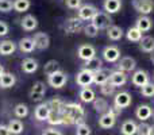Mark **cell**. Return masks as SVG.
I'll use <instances>...</instances> for the list:
<instances>
[{"label": "cell", "instance_id": "obj_1", "mask_svg": "<svg viewBox=\"0 0 154 135\" xmlns=\"http://www.w3.org/2000/svg\"><path fill=\"white\" fill-rule=\"evenodd\" d=\"M85 120V111L81 104L65 103L62 109V124H81Z\"/></svg>", "mask_w": 154, "mask_h": 135}, {"label": "cell", "instance_id": "obj_2", "mask_svg": "<svg viewBox=\"0 0 154 135\" xmlns=\"http://www.w3.org/2000/svg\"><path fill=\"white\" fill-rule=\"evenodd\" d=\"M68 81V76L64 73L62 70H57L54 73L49 74L48 76V82L50 87H53L54 89H60L62 88Z\"/></svg>", "mask_w": 154, "mask_h": 135}, {"label": "cell", "instance_id": "obj_3", "mask_svg": "<svg viewBox=\"0 0 154 135\" xmlns=\"http://www.w3.org/2000/svg\"><path fill=\"white\" fill-rule=\"evenodd\" d=\"M92 23L97 27L99 30H103V29H108L112 23V19L109 16V14L107 12H96L95 16L92 18Z\"/></svg>", "mask_w": 154, "mask_h": 135}, {"label": "cell", "instance_id": "obj_4", "mask_svg": "<svg viewBox=\"0 0 154 135\" xmlns=\"http://www.w3.org/2000/svg\"><path fill=\"white\" fill-rule=\"evenodd\" d=\"M133 7L141 15H149L154 10L153 0H133Z\"/></svg>", "mask_w": 154, "mask_h": 135}, {"label": "cell", "instance_id": "obj_5", "mask_svg": "<svg viewBox=\"0 0 154 135\" xmlns=\"http://www.w3.org/2000/svg\"><path fill=\"white\" fill-rule=\"evenodd\" d=\"M93 80H95V73L88 69H82L77 73L76 76V82L80 87H89L91 84H93Z\"/></svg>", "mask_w": 154, "mask_h": 135}, {"label": "cell", "instance_id": "obj_6", "mask_svg": "<svg viewBox=\"0 0 154 135\" xmlns=\"http://www.w3.org/2000/svg\"><path fill=\"white\" fill-rule=\"evenodd\" d=\"M84 29L82 27V20L77 16V18H69L64 24V30L66 34H76V32H80Z\"/></svg>", "mask_w": 154, "mask_h": 135}, {"label": "cell", "instance_id": "obj_7", "mask_svg": "<svg viewBox=\"0 0 154 135\" xmlns=\"http://www.w3.org/2000/svg\"><path fill=\"white\" fill-rule=\"evenodd\" d=\"M45 93H46V85L42 81H37V82H34V85L30 89L29 96L31 100L38 101V100H42Z\"/></svg>", "mask_w": 154, "mask_h": 135}, {"label": "cell", "instance_id": "obj_8", "mask_svg": "<svg viewBox=\"0 0 154 135\" xmlns=\"http://www.w3.org/2000/svg\"><path fill=\"white\" fill-rule=\"evenodd\" d=\"M131 101H133V99H131V95L128 92H119L114 97V106L120 109L127 108L131 106Z\"/></svg>", "mask_w": 154, "mask_h": 135}, {"label": "cell", "instance_id": "obj_9", "mask_svg": "<svg viewBox=\"0 0 154 135\" xmlns=\"http://www.w3.org/2000/svg\"><path fill=\"white\" fill-rule=\"evenodd\" d=\"M97 12L95 5L92 4H84L77 10V16L81 20H92V18L95 16V14Z\"/></svg>", "mask_w": 154, "mask_h": 135}, {"label": "cell", "instance_id": "obj_10", "mask_svg": "<svg viewBox=\"0 0 154 135\" xmlns=\"http://www.w3.org/2000/svg\"><path fill=\"white\" fill-rule=\"evenodd\" d=\"M115 123H116V115L111 109L106 114H103L99 119V126L101 128H112L115 126Z\"/></svg>", "mask_w": 154, "mask_h": 135}, {"label": "cell", "instance_id": "obj_11", "mask_svg": "<svg viewBox=\"0 0 154 135\" xmlns=\"http://www.w3.org/2000/svg\"><path fill=\"white\" fill-rule=\"evenodd\" d=\"M32 39L35 43V49H39V50H45L50 45V37L46 32H35Z\"/></svg>", "mask_w": 154, "mask_h": 135}, {"label": "cell", "instance_id": "obj_12", "mask_svg": "<svg viewBox=\"0 0 154 135\" xmlns=\"http://www.w3.org/2000/svg\"><path fill=\"white\" fill-rule=\"evenodd\" d=\"M109 84H112L115 88L116 87H122L127 82V74L122 70H115V72H111V76H109V80H108Z\"/></svg>", "mask_w": 154, "mask_h": 135}, {"label": "cell", "instance_id": "obj_13", "mask_svg": "<svg viewBox=\"0 0 154 135\" xmlns=\"http://www.w3.org/2000/svg\"><path fill=\"white\" fill-rule=\"evenodd\" d=\"M103 58L107 62H116L120 58V50L116 46H107L103 50Z\"/></svg>", "mask_w": 154, "mask_h": 135}, {"label": "cell", "instance_id": "obj_14", "mask_svg": "<svg viewBox=\"0 0 154 135\" xmlns=\"http://www.w3.org/2000/svg\"><path fill=\"white\" fill-rule=\"evenodd\" d=\"M77 54H79V58L88 61V60L96 57V49L92 45H81L77 50Z\"/></svg>", "mask_w": 154, "mask_h": 135}, {"label": "cell", "instance_id": "obj_15", "mask_svg": "<svg viewBox=\"0 0 154 135\" xmlns=\"http://www.w3.org/2000/svg\"><path fill=\"white\" fill-rule=\"evenodd\" d=\"M131 82H133L135 87H143V85H146L147 82H149V74H147V72L145 70H137L135 73L133 74V77H131Z\"/></svg>", "mask_w": 154, "mask_h": 135}, {"label": "cell", "instance_id": "obj_16", "mask_svg": "<svg viewBox=\"0 0 154 135\" xmlns=\"http://www.w3.org/2000/svg\"><path fill=\"white\" fill-rule=\"evenodd\" d=\"M135 66H137V62L133 57H123V58H120L119 64H118V70L128 73V72L134 70Z\"/></svg>", "mask_w": 154, "mask_h": 135}, {"label": "cell", "instance_id": "obj_17", "mask_svg": "<svg viewBox=\"0 0 154 135\" xmlns=\"http://www.w3.org/2000/svg\"><path fill=\"white\" fill-rule=\"evenodd\" d=\"M49 114H50V107H49V103H42L35 108L34 116L37 120L39 122H43V120H48Z\"/></svg>", "mask_w": 154, "mask_h": 135}, {"label": "cell", "instance_id": "obj_18", "mask_svg": "<svg viewBox=\"0 0 154 135\" xmlns=\"http://www.w3.org/2000/svg\"><path fill=\"white\" fill-rule=\"evenodd\" d=\"M152 26H153V20H152V19H150L147 15L139 16V18L137 19V22H135V27H137L138 30H141L142 32L150 31Z\"/></svg>", "mask_w": 154, "mask_h": 135}, {"label": "cell", "instance_id": "obj_19", "mask_svg": "<svg viewBox=\"0 0 154 135\" xmlns=\"http://www.w3.org/2000/svg\"><path fill=\"white\" fill-rule=\"evenodd\" d=\"M135 115H137V118H138L139 120L145 122V120H147V119L152 118L153 109H152V107L147 106V104H141V106H138V108H137Z\"/></svg>", "mask_w": 154, "mask_h": 135}, {"label": "cell", "instance_id": "obj_20", "mask_svg": "<svg viewBox=\"0 0 154 135\" xmlns=\"http://www.w3.org/2000/svg\"><path fill=\"white\" fill-rule=\"evenodd\" d=\"M20 26L26 31H32V30H35L38 27V20L34 15H26L20 20Z\"/></svg>", "mask_w": 154, "mask_h": 135}, {"label": "cell", "instance_id": "obj_21", "mask_svg": "<svg viewBox=\"0 0 154 135\" xmlns=\"http://www.w3.org/2000/svg\"><path fill=\"white\" fill-rule=\"evenodd\" d=\"M109 76H111V70L106 68H101L97 72H95V80H93V82L96 85H103L104 82H107L109 80Z\"/></svg>", "mask_w": 154, "mask_h": 135}, {"label": "cell", "instance_id": "obj_22", "mask_svg": "<svg viewBox=\"0 0 154 135\" xmlns=\"http://www.w3.org/2000/svg\"><path fill=\"white\" fill-rule=\"evenodd\" d=\"M16 82V77L15 74L10 73V72H4L3 76L0 77V88H4V89H8V88H12Z\"/></svg>", "mask_w": 154, "mask_h": 135}, {"label": "cell", "instance_id": "obj_23", "mask_svg": "<svg viewBox=\"0 0 154 135\" xmlns=\"http://www.w3.org/2000/svg\"><path fill=\"white\" fill-rule=\"evenodd\" d=\"M16 50V43L12 41L7 39V41H2L0 42V56H10L14 54Z\"/></svg>", "mask_w": 154, "mask_h": 135}, {"label": "cell", "instance_id": "obj_24", "mask_svg": "<svg viewBox=\"0 0 154 135\" xmlns=\"http://www.w3.org/2000/svg\"><path fill=\"white\" fill-rule=\"evenodd\" d=\"M103 7L107 14H116L122 8V2L120 0H104Z\"/></svg>", "mask_w": 154, "mask_h": 135}, {"label": "cell", "instance_id": "obj_25", "mask_svg": "<svg viewBox=\"0 0 154 135\" xmlns=\"http://www.w3.org/2000/svg\"><path fill=\"white\" fill-rule=\"evenodd\" d=\"M139 48L143 53H153L154 51V38L150 35L142 37V39L139 41Z\"/></svg>", "mask_w": 154, "mask_h": 135}, {"label": "cell", "instance_id": "obj_26", "mask_svg": "<svg viewBox=\"0 0 154 135\" xmlns=\"http://www.w3.org/2000/svg\"><path fill=\"white\" fill-rule=\"evenodd\" d=\"M80 96V100L84 101V103H93V100L96 99V95H95V91L89 87H84L81 88L79 93Z\"/></svg>", "mask_w": 154, "mask_h": 135}, {"label": "cell", "instance_id": "obj_27", "mask_svg": "<svg viewBox=\"0 0 154 135\" xmlns=\"http://www.w3.org/2000/svg\"><path fill=\"white\" fill-rule=\"evenodd\" d=\"M18 46L20 49V51H23V53H32L35 50V43L32 38H22L19 41Z\"/></svg>", "mask_w": 154, "mask_h": 135}, {"label": "cell", "instance_id": "obj_28", "mask_svg": "<svg viewBox=\"0 0 154 135\" xmlns=\"http://www.w3.org/2000/svg\"><path fill=\"white\" fill-rule=\"evenodd\" d=\"M137 130H138V124H137L134 120H131V119L123 122L122 127H120V131H122L123 135H135Z\"/></svg>", "mask_w": 154, "mask_h": 135}, {"label": "cell", "instance_id": "obj_29", "mask_svg": "<svg viewBox=\"0 0 154 135\" xmlns=\"http://www.w3.org/2000/svg\"><path fill=\"white\" fill-rule=\"evenodd\" d=\"M22 70L27 74H31L38 70V61L34 58H26L22 62Z\"/></svg>", "mask_w": 154, "mask_h": 135}, {"label": "cell", "instance_id": "obj_30", "mask_svg": "<svg viewBox=\"0 0 154 135\" xmlns=\"http://www.w3.org/2000/svg\"><path fill=\"white\" fill-rule=\"evenodd\" d=\"M93 108H95L96 112H99V114H101V115L109 111L108 103H107V100L103 97H96L95 100H93Z\"/></svg>", "mask_w": 154, "mask_h": 135}, {"label": "cell", "instance_id": "obj_31", "mask_svg": "<svg viewBox=\"0 0 154 135\" xmlns=\"http://www.w3.org/2000/svg\"><path fill=\"white\" fill-rule=\"evenodd\" d=\"M7 126H8V128H10V131L12 135H19V134L23 133V130H24L23 123H22L19 119H11Z\"/></svg>", "mask_w": 154, "mask_h": 135}, {"label": "cell", "instance_id": "obj_32", "mask_svg": "<svg viewBox=\"0 0 154 135\" xmlns=\"http://www.w3.org/2000/svg\"><path fill=\"white\" fill-rule=\"evenodd\" d=\"M101 65H103L101 60L97 58V57H93V58L85 61L84 69H88V70H91V72H93V73H95V72H97L99 69H101Z\"/></svg>", "mask_w": 154, "mask_h": 135}, {"label": "cell", "instance_id": "obj_33", "mask_svg": "<svg viewBox=\"0 0 154 135\" xmlns=\"http://www.w3.org/2000/svg\"><path fill=\"white\" fill-rule=\"evenodd\" d=\"M107 35L111 41H119L123 37V30L119 26H109L107 29Z\"/></svg>", "mask_w": 154, "mask_h": 135}, {"label": "cell", "instance_id": "obj_34", "mask_svg": "<svg viewBox=\"0 0 154 135\" xmlns=\"http://www.w3.org/2000/svg\"><path fill=\"white\" fill-rule=\"evenodd\" d=\"M126 37H127V39L131 41V42H139V41L142 39V31L138 30L137 27H130V29L127 30V32H126Z\"/></svg>", "mask_w": 154, "mask_h": 135}, {"label": "cell", "instance_id": "obj_35", "mask_svg": "<svg viewBox=\"0 0 154 135\" xmlns=\"http://www.w3.org/2000/svg\"><path fill=\"white\" fill-rule=\"evenodd\" d=\"M48 123L51 126L62 124V112L51 111L50 109V114H49V118H48Z\"/></svg>", "mask_w": 154, "mask_h": 135}, {"label": "cell", "instance_id": "obj_36", "mask_svg": "<svg viewBox=\"0 0 154 135\" xmlns=\"http://www.w3.org/2000/svg\"><path fill=\"white\" fill-rule=\"evenodd\" d=\"M30 0H14V10L16 12H26L30 8Z\"/></svg>", "mask_w": 154, "mask_h": 135}, {"label": "cell", "instance_id": "obj_37", "mask_svg": "<svg viewBox=\"0 0 154 135\" xmlns=\"http://www.w3.org/2000/svg\"><path fill=\"white\" fill-rule=\"evenodd\" d=\"M14 114H15V116L19 118V119L26 118L27 115H29V107H27L26 104H23V103L16 104L15 108H14Z\"/></svg>", "mask_w": 154, "mask_h": 135}, {"label": "cell", "instance_id": "obj_38", "mask_svg": "<svg viewBox=\"0 0 154 135\" xmlns=\"http://www.w3.org/2000/svg\"><path fill=\"white\" fill-rule=\"evenodd\" d=\"M60 70V65H58V61H56V60H50V61H48L45 64V66H43V72H45L46 76H49V74L54 73V72Z\"/></svg>", "mask_w": 154, "mask_h": 135}, {"label": "cell", "instance_id": "obj_39", "mask_svg": "<svg viewBox=\"0 0 154 135\" xmlns=\"http://www.w3.org/2000/svg\"><path fill=\"white\" fill-rule=\"evenodd\" d=\"M48 103H49V107H50L51 111H57V112H62V109H64V106H65V103L60 97L51 99V100L48 101Z\"/></svg>", "mask_w": 154, "mask_h": 135}, {"label": "cell", "instance_id": "obj_40", "mask_svg": "<svg viewBox=\"0 0 154 135\" xmlns=\"http://www.w3.org/2000/svg\"><path fill=\"white\" fill-rule=\"evenodd\" d=\"M82 30H84V34L89 38H95L96 35L99 34V29L93 23H89V24H87V26H84Z\"/></svg>", "mask_w": 154, "mask_h": 135}, {"label": "cell", "instance_id": "obj_41", "mask_svg": "<svg viewBox=\"0 0 154 135\" xmlns=\"http://www.w3.org/2000/svg\"><path fill=\"white\" fill-rule=\"evenodd\" d=\"M141 93L145 97H153L154 96V84L149 81L146 85H143V87L141 88Z\"/></svg>", "mask_w": 154, "mask_h": 135}, {"label": "cell", "instance_id": "obj_42", "mask_svg": "<svg viewBox=\"0 0 154 135\" xmlns=\"http://www.w3.org/2000/svg\"><path fill=\"white\" fill-rule=\"evenodd\" d=\"M100 92H101V95H104V96H109L115 92V87L107 81V82H104L103 85H100Z\"/></svg>", "mask_w": 154, "mask_h": 135}, {"label": "cell", "instance_id": "obj_43", "mask_svg": "<svg viewBox=\"0 0 154 135\" xmlns=\"http://www.w3.org/2000/svg\"><path fill=\"white\" fill-rule=\"evenodd\" d=\"M14 10L12 0H0V12H10Z\"/></svg>", "mask_w": 154, "mask_h": 135}, {"label": "cell", "instance_id": "obj_44", "mask_svg": "<svg viewBox=\"0 0 154 135\" xmlns=\"http://www.w3.org/2000/svg\"><path fill=\"white\" fill-rule=\"evenodd\" d=\"M138 135H152V126L147 124V123H141L138 126V130H137Z\"/></svg>", "mask_w": 154, "mask_h": 135}, {"label": "cell", "instance_id": "obj_45", "mask_svg": "<svg viewBox=\"0 0 154 135\" xmlns=\"http://www.w3.org/2000/svg\"><path fill=\"white\" fill-rule=\"evenodd\" d=\"M76 135H91V127L88 124H85V123L77 124Z\"/></svg>", "mask_w": 154, "mask_h": 135}, {"label": "cell", "instance_id": "obj_46", "mask_svg": "<svg viewBox=\"0 0 154 135\" xmlns=\"http://www.w3.org/2000/svg\"><path fill=\"white\" fill-rule=\"evenodd\" d=\"M65 4H66L68 8L70 10H79L81 7V0H65Z\"/></svg>", "mask_w": 154, "mask_h": 135}, {"label": "cell", "instance_id": "obj_47", "mask_svg": "<svg viewBox=\"0 0 154 135\" xmlns=\"http://www.w3.org/2000/svg\"><path fill=\"white\" fill-rule=\"evenodd\" d=\"M8 31H10V27H8V24L5 23V22L0 20V37H4V35H7Z\"/></svg>", "mask_w": 154, "mask_h": 135}, {"label": "cell", "instance_id": "obj_48", "mask_svg": "<svg viewBox=\"0 0 154 135\" xmlns=\"http://www.w3.org/2000/svg\"><path fill=\"white\" fill-rule=\"evenodd\" d=\"M42 135H62L61 131L56 130V128H46L42 133Z\"/></svg>", "mask_w": 154, "mask_h": 135}, {"label": "cell", "instance_id": "obj_49", "mask_svg": "<svg viewBox=\"0 0 154 135\" xmlns=\"http://www.w3.org/2000/svg\"><path fill=\"white\" fill-rule=\"evenodd\" d=\"M0 135H12L8 128V126H4V124H0Z\"/></svg>", "mask_w": 154, "mask_h": 135}, {"label": "cell", "instance_id": "obj_50", "mask_svg": "<svg viewBox=\"0 0 154 135\" xmlns=\"http://www.w3.org/2000/svg\"><path fill=\"white\" fill-rule=\"evenodd\" d=\"M3 73H4V68H3V65L0 64V77L3 76Z\"/></svg>", "mask_w": 154, "mask_h": 135}, {"label": "cell", "instance_id": "obj_51", "mask_svg": "<svg viewBox=\"0 0 154 135\" xmlns=\"http://www.w3.org/2000/svg\"><path fill=\"white\" fill-rule=\"evenodd\" d=\"M150 61H152V62H153V64H154V51H153V53H152V56H150Z\"/></svg>", "mask_w": 154, "mask_h": 135}, {"label": "cell", "instance_id": "obj_52", "mask_svg": "<svg viewBox=\"0 0 154 135\" xmlns=\"http://www.w3.org/2000/svg\"><path fill=\"white\" fill-rule=\"evenodd\" d=\"M152 135H154V126H152Z\"/></svg>", "mask_w": 154, "mask_h": 135}, {"label": "cell", "instance_id": "obj_53", "mask_svg": "<svg viewBox=\"0 0 154 135\" xmlns=\"http://www.w3.org/2000/svg\"><path fill=\"white\" fill-rule=\"evenodd\" d=\"M152 116H153V119H154V111H153V115H152Z\"/></svg>", "mask_w": 154, "mask_h": 135}]
</instances>
